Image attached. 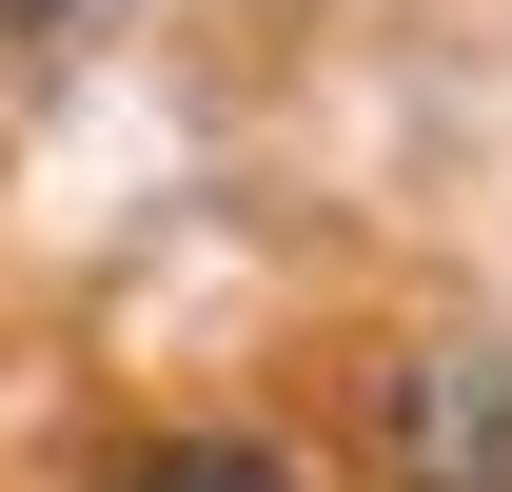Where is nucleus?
Instances as JSON below:
<instances>
[{
  "instance_id": "obj_1",
  "label": "nucleus",
  "mask_w": 512,
  "mask_h": 492,
  "mask_svg": "<svg viewBox=\"0 0 512 492\" xmlns=\"http://www.w3.org/2000/svg\"><path fill=\"white\" fill-rule=\"evenodd\" d=\"M394 473L414 492H512V355L493 335H453V355L394 374Z\"/></svg>"
},
{
  "instance_id": "obj_2",
  "label": "nucleus",
  "mask_w": 512,
  "mask_h": 492,
  "mask_svg": "<svg viewBox=\"0 0 512 492\" xmlns=\"http://www.w3.org/2000/svg\"><path fill=\"white\" fill-rule=\"evenodd\" d=\"M119 492H296V453H256V433H178V453H138Z\"/></svg>"
}]
</instances>
